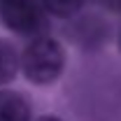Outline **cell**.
Wrapping results in <instances>:
<instances>
[{
	"label": "cell",
	"mask_w": 121,
	"mask_h": 121,
	"mask_svg": "<svg viewBox=\"0 0 121 121\" xmlns=\"http://www.w3.org/2000/svg\"><path fill=\"white\" fill-rule=\"evenodd\" d=\"M103 5L112 12H121V0H103Z\"/></svg>",
	"instance_id": "8992f818"
},
{
	"label": "cell",
	"mask_w": 121,
	"mask_h": 121,
	"mask_svg": "<svg viewBox=\"0 0 121 121\" xmlns=\"http://www.w3.org/2000/svg\"><path fill=\"white\" fill-rule=\"evenodd\" d=\"M119 42H121V35H119Z\"/></svg>",
	"instance_id": "ba28073f"
},
{
	"label": "cell",
	"mask_w": 121,
	"mask_h": 121,
	"mask_svg": "<svg viewBox=\"0 0 121 121\" xmlns=\"http://www.w3.org/2000/svg\"><path fill=\"white\" fill-rule=\"evenodd\" d=\"M19 68L30 84L47 86L54 84L60 77L65 68V51L58 40L47 37V35H35L19 56Z\"/></svg>",
	"instance_id": "6da1fadb"
},
{
	"label": "cell",
	"mask_w": 121,
	"mask_h": 121,
	"mask_svg": "<svg viewBox=\"0 0 121 121\" xmlns=\"http://www.w3.org/2000/svg\"><path fill=\"white\" fill-rule=\"evenodd\" d=\"M0 121H30L28 100L16 91H0Z\"/></svg>",
	"instance_id": "3957f363"
},
{
	"label": "cell",
	"mask_w": 121,
	"mask_h": 121,
	"mask_svg": "<svg viewBox=\"0 0 121 121\" xmlns=\"http://www.w3.org/2000/svg\"><path fill=\"white\" fill-rule=\"evenodd\" d=\"M0 19L16 35H40L47 26L42 0H0Z\"/></svg>",
	"instance_id": "7a4b0ae2"
},
{
	"label": "cell",
	"mask_w": 121,
	"mask_h": 121,
	"mask_svg": "<svg viewBox=\"0 0 121 121\" xmlns=\"http://www.w3.org/2000/svg\"><path fill=\"white\" fill-rule=\"evenodd\" d=\"M37 121H63V119H58V117H51V114H47V117H40Z\"/></svg>",
	"instance_id": "52a82bcc"
},
{
	"label": "cell",
	"mask_w": 121,
	"mask_h": 121,
	"mask_svg": "<svg viewBox=\"0 0 121 121\" xmlns=\"http://www.w3.org/2000/svg\"><path fill=\"white\" fill-rule=\"evenodd\" d=\"M42 5L47 14H54L58 19H70L84 7V0H42Z\"/></svg>",
	"instance_id": "5b68a950"
},
{
	"label": "cell",
	"mask_w": 121,
	"mask_h": 121,
	"mask_svg": "<svg viewBox=\"0 0 121 121\" xmlns=\"http://www.w3.org/2000/svg\"><path fill=\"white\" fill-rule=\"evenodd\" d=\"M19 72V54L9 42L0 40V86L9 84Z\"/></svg>",
	"instance_id": "277c9868"
}]
</instances>
